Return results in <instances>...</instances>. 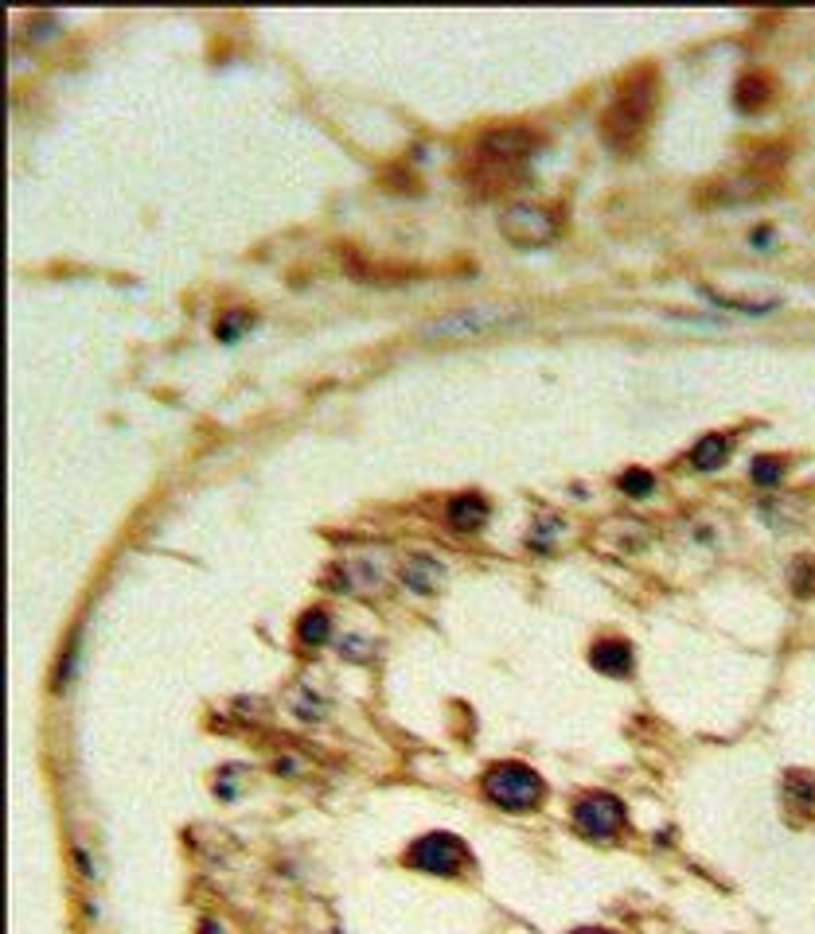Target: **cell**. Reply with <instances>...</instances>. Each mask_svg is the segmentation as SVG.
<instances>
[{
  "label": "cell",
  "instance_id": "obj_15",
  "mask_svg": "<svg viewBox=\"0 0 815 934\" xmlns=\"http://www.w3.org/2000/svg\"><path fill=\"white\" fill-rule=\"evenodd\" d=\"M621 491L628 495V499H647V495L656 491V476H652V471H640V467H632V471H624V476H621Z\"/></svg>",
  "mask_w": 815,
  "mask_h": 934
},
{
  "label": "cell",
  "instance_id": "obj_10",
  "mask_svg": "<svg viewBox=\"0 0 815 934\" xmlns=\"http://www.w3.org/2000/svg\"><path fill=\"white\" fill-rule=\"evenodd\" d=\"M402 580H406L410 592L433 596L441 585H445V569H441L433 557H410V561L402 565Z\"/></svg>",
  "mask_w": 815,
  "mask_h": 934
},
{
  "label": "cell",
  "instance_id": "obj_19",
  "mask_svg": "<svg viewBox=\"0 0 815 934\" xmlns=\"http://www.w3.org/2000/svg\"><path fill=\"white\" fill-rule=\"evenodd\" d=\"M203 934H215V926H211V923H208V926H203Z\"/></svg>",
  "mask_w": 815,
  "mask_h": 934
},
{
  "label": "cell",
  "instance_id": "obj_17",
  "mask_svg": "<svg viewBox=\"0 0 815 934\" xmlns=\"http://www.w3.org/2000/svg\"><path fill=\"white\" fill-rule=\"evenodd\" d=\"M246 324H250V316H246V312H234V316L227 319V324H223V319H219L215 335H219V339H223V343H231L234 335H239V332H242V327H246Z\"/></svg>",
  "mask_w": 815,
  "mask_h": 934
},
{
  "label": "cell",
  "instance_id": "obj_9",
  "mask_svg": "<svg viewBox=\"0 0 815 934\" xmlns=\"http://www.w3.org/2000/svg\"><path fill=\"white\" fill-rule=\"evenodd\" d=\"M590 666H593V670H601V673H608V678H624V673H632V647L624 639L593 642Z\"/></svg>",
  "mask_w": 815,
  "mask_h": 934
},
{
  "label": "cell",
  "instance_id": "obj_3",
  "mask_svg": "<svg viewBox=\"0 0 815 934\" xmlns=\"http://www.w3.org/2000/svg\"><path fill=\"white\" fill-rule=\"evenodd\" d=\"M480 791H484V799L492 802V806L512 810V814H527V810H535L539 802H543L546 783L535 768H527V763H520V760H507V763H496V768L484 771Z\"/></svg>",
  "mask_w": 815,
  "mask_h": 934
},
{
  "label": "cell",
  "instance_id": "obj_16",
  "mask_svg": "<svg viewBox=\"0 0 815 934\" xmlns=\"http://www.w3.org/2000/svg\"><path fill=\"white\" fill-rule=\"evenodd\" d=\"M332 631L329 616L324 611H309V616L301 619V642H309V647H316V642H324Z\"/></svg>",
  "mask_w": 815,
  "mask_h": 934
},
{
  "label": "cell",
  "instance_id": "obj_6",
  "mask_svg": "<svg viewBox=\"0 0 815 934\" xmlns=\"http://www.w3.org/2000/svg\"><path fill=\"white\" fill-rule=\"evenodd\" d=\"M402 861L410 869L425 872V876H461V869L469 864V849L461 845V837L453 833H425L406 849Z\"/></svg>",
  "mask_w": 815,
  "mask_h": 934
},
{
  "label": "cell",
  "instance_id": "obj_13",
  "mask_svg": "<svg viewBox=\"0 0 815 934\" xmlns=\"http://www.w3.org/2000/svg\"><path fill=\"white\" fill-rule=\"evenodd\" d=\"M726 456H730V436H722V433L703 436V440L691 448V464H695L698 471H714V467L726 464Z\"/></svg>",
  "mask_w": 815,
  "mask_h": 934
},
{
  "label": "cell",
  "instance_id": "obj_4",
  "mask_svg": "<svg viewBox=\"0 0 815 934\" xmlns=\"http://www.w3.org/2000/svg\"><path fill=\"white\" fill-rule=\"evenodd\" d=\"M512 319H520L512 308H500V304H476V308H456V312H441V316L425 319L417 327L425 343H461V339H480V335L507 327Z\"/></svg>",
  "mask_w": 815,
  "mask_h": 934
},
{
  "label": "cell",
  "instance_id": "obj_12",
  "mask_svg": "<svg viewBox=\"0 0 815 934\" xmlns=\"http://www.w3.org/2000/svg\"><path fill=\"white\" fill-rule=\"evenodd\" d=\"M734 102H737V110H742V113L765 110V105L773 102V79H768L765 71H749L742 82H737Z\"/></svg>",
  "mask_w": 815,
  "mask_h": 934
},
{
  "label": "cell",
  "instance_id": "obj_1",
  "mask_svg": "<svg viewBox=\"0 0 815 934\" xmlns=\"http://www.w3.org/2000/svg\"><path fill=\"white\" fill-rule=\"evenodd\" d=\"M539 136L527 125H496L480 133V141L472 144L469 160L461 167V180L469 183L472 195L492 199L500 191H507V183L520 180L523 164L535 152Z\"/></svg>",
  "mask_w": 815,
  "mask_h": 934
},
{
  "label": "cell",
  "instance_id": "obj_18",
  "mask_svg": "<svg viewBox=\"0 0 815 934\" xmlns=\"http://www.w3.org/2000/svg\"><path fill=\"white\" fill-rule=\"evenodd\" d=\"M574 934H608V931H593V926H585V931H574Z\"/></svg>",
  "mask_w": 815,
  "mask_h": 934
},
{
  "label": "cell",
  "instance_id": "obj_5",
  "mask_svg": "<svg viewBox=\"0 0 815 934\" xmlns=\"http://www.w3.org/2000/svg\"><path fill=\"white\" fill-rule=\"evenodd\" d=\"M500 234H504L515 250H539V246H551V242L559 238L562 222L554 219L546 206L515 203V206H507L504 219H500Z\"/></svg>",
  "mask_w": 815,
  "mask_h": 934
},
{
  "label": "cell",
  "instance_id": "obj_8",
  "mask_svg": "<svg viewBox=\"0 0 815 934\" xmlns=\"http://www.w3.org/2000/svg\"><path fill=\"white\" fill-rule=\"evenodd\" d=\"M773 195V175H726L722 183H706L698 191V203L703 206H734V203H753V199Z\"/></svg>",
  "mask_w": 815,
  "mask_h": 934
},
{
  "label": "cell",
  "instance_id": "obj_7",
  "mask_svg": "<svg viewBox=\"0 0 815 934\" xmlns=\"http://www.w3.org/2000/svg\"><path fill=\"white\" fill-rule=\"evenodd\" d=\"M574 825L593 841L616 837V833L624 830V802L605 791L585 794V799H577V806H574Z\"/></svg>",
  "mask_w": 815,
  "mask_h": 934
},
{
  "label": "cell",
  "instance_id": "obj_2",
  "mask_svg": "<svg viewBox=\"0 0 815 934\" xmlns=\"http://www.w3.org/2000/svg\"><path fill=\"white\" fill-rule=\"evenodd\" d=\"M660 105V74L656 67H640L616 87L613 102L605 105L597 121L601 141L613 152H636L640 141L647 136V125L656 118Z\"/></svg>",
  "mask_w": 815,
  "mask_h": 934
},
{
  "label": "cell",
  "instance_id": "obj_14",
  "mask_svg": "<svg viewBox=\"0 0 815 934\" xmlns=\"http://www.w3.org/2000/svg\"><path fill=\"white\" fill-rule=\"evenodd\" d=\"M749 479H753V484H761V487L781 484V479H784V459L781 456H757V459H753V467H749Z\"/></svg>",
  "mask_w": 815,
  "mask_h": 934
},
{
  "label": "cell",
  "instance_id": "obj_11",
  "mask_svg": "<svg viewBox=\"0 0 815 934\" xmlns=\"http://www.w3.org/2000/svg\"><path fill=\"white\" fill-rule=\"evenodd\" d=\"M445 518L453 530L476 534V530H484V522H487V502L480 499V495H456V499L449 502Z\"/></svg>",
  "mask_w": 815,
  "mask_h": 934
}]
</instances>
